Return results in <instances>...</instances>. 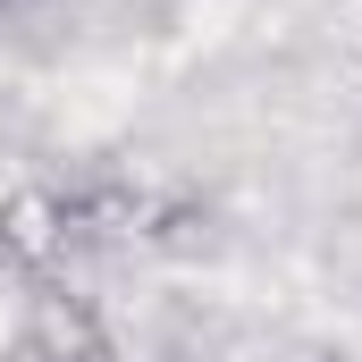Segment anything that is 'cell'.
Here are the masks:
<instances>
[{"mask_svg": "<svg viewBox=\"0 0 362 362\" xmlns=\"http://www.w3.org/2000/svg\"><path fill=\"white\" fill-rule=\"evenodd\" d=\"M312 362H354V354H312Z\"/></svg>", "mask_w": 362, "mask_h": 362, "instance_id": "obj_1", "label": "cell"}]
</instances>
